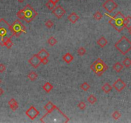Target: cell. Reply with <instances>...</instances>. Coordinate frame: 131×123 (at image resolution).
<instances>
[{
	"instance_id": "obj_22",
	"label": "cell",
	"mask_w": 131,
	"mask_h": 123,
	"mask_svg": "<svg viewBox=\"0 0 131 123\" xmlns=\"http://www.w3.org/2000/svg\"><path fill=\"white\" fill-rule=\"evenodd\" d=\"M38 77V75L35 72H33V71H32L28 75V78L29 80H30L31 81L33 82L35 80H37V78Z\"/></svg>"
},
{
	"instance_id": "obj_32",
	"label": "cell",
	"mask_w": 131,
	"mask_h": 123,
	"mask_svg": "<svg viewBox=\"0 0 131 123\" xmlns=\"http://www.w3.org/2000/svg\"><path fill=\"white\" fill-rule=\"evenodd\" d=\"M77 53L80 56H83L84 55L85 53H86V50L84 47H80L77 50Z\"/></svg>"
},
{
	"instance_id": "obj_6",
	"label": "cell",
	"mask_w": 131,
	"mask_h": 123,
	"mask_svg": "<svg viewBox=\"0 0 131 123\" xmlns=\"http://www.w3.org/2000/svg\"><path fill=\"white\" fill-rule=\"evenodd\" d=\"M11 28L14 35L17 37H18L22 33H26V29L25 26L18 19L16 20L11 25Z\"/></svg>"
},
{
	"instance_id": "obj_23",
	"label": "cell",
	"mask_w": 131,
	"mask_h": 123,
	"mask_svg": "<svg viewBox=\"0 0 131 123\" xmlns=\"http://www.w3.org/2000/svg\"><path fill=\"white\" fill-rule=\"evenodd\" d=\"M46 7L49 9V10H53L55 8L56 4L54 3L53 2H52L51 1L49 0L46 3Z\"/></svg>"
},
{
	"instance_id": "obj_18",
	"label": "cell",
	"mask_w": 131,
	"mask_h": 123,
	"mask_svg": "<svg viewBox=\"0 0 131 123\" xmlns=\"http://www.w3.org/2000/svg\"><path fill=\"white\" fill-rule=\"evenodd\" d=\"M112 86L109 83H105L102 87V90L106 94H109V92L112 90Z\"/></svg>"
},
{
	"instance_id": "obj_26",
	"label": "cell",
	"mask_w": 131,
	"mask_h": 123,
	"mask_svg": "<svg viewBox=\"0 0 131 123\" xmlns=\"http://www.w3.org/2000/svg\"><path fill=\"white\" fill-rule=\"evenodd\" d=\"M48 44L51 46H55L57 44V40L56 38H54V37H50L48 40Z\"/></svg>"
},
{
	"instance_id": "obj_38",
	"label": "cell",
	"mask_w": 131,
	"mask_h": 123,
	"mask_svg": "<svg viewBox=\"0 0 131 123\" xmlns=\"http://www.w3.org/2000/svg\"><path fill=\"white\" fill-rule=\"evenodd\" d=\"M3 92H4L3 90V89H2V88H1V87H0V96L3 95Z\"/></svg>"
},
{
	"instance_id": "obj_5",
	"label": "cell",
	"mask_w": 131,
	"mask_h": 123,
	"mask_svg": "<svg viewBox=\"0 0 131 123\" xmlns=\"http://www.w3.org/2000/svg\"><path fill=\"white\" fill-rule=\"evenodd\" d=\"M23 10L24 12V18L23 20L26 21V23H28L32 22L37 16V12L29 4H27Z\"/></svg>"
},
{
	"instance_id": "obj_34",
	"label": "cell",
	"mask_w": 131,
	"mask_h": 123,
	"mask_svg": "<svg viewBox=\"0 0 131 123\" xmlns=\"http://www.w3.org/2000/svg\"><path fill=\"white\" fill-rule=\"evenodd\" d=\"M54 25V23L52 22L51 20H48V21H47L46 23H45V26H46L48 28H52Z\"/></svg>"
},
{
	"instance_id": "obj_33",
	"label": "cell",
	"mask_w": 131,
	"mask_h": 123,
	"mask_svg": "<svg viewBox=\"0 0 131 123\" xmlns=\"http://www.w3.org/2000/svg\"><path fill=\"white\" fill-rule=\"evenodd\" d=\"M78 107L79 108L80 110H84L86 109V104L84 102H83V101H81V102H80L78 104Z\"/></svg>"
},
{
	"instance_id": "obj_15",
	"label": "cell",
	"mask_w": 131,
	"mask_h": 123,
	"mask_svg": "<svg viewBox=\"0 0 131 123\" xmlns=\"http://www.w3.org/2000/svg\"><path fill=\"white\" fill-rule=\"evenodd\" d=\"M62 59H63V60H64L65 62H66L67 64H69V63H71V62L73 60L74 57H73V56L71 53H66L65 55L63 56Z\"/></svg>"
},
{
	"instance_id": "obj_10",
	"label": "cell",
	"mask_w": 131,
	"mask_h": 123,
	"mask_svg": "<svg viewBox=\"0 0 131 123\" xmlns=\"http://www.w3.org/2000/svg\"><path fill=\"white\" fill-rule=\"evenodd\" d=\"M52 14L57 18L60 19L66 14V10L63 9L62 6L58 5L52 10Z\"/></svg>"
},
{
	"instance_id": "obj_41",
	"label": "cell",
	"mask_w": 131,
	"mask_h": 123,
	"mask_svg": "<svg viewBox=\"0 0 131 123\" xmlns=\"http://www.w3.org/2000/svg\"><path fill=\"white\" fill-rule=\"evenodd\" d=\"M1 80H0V84H1Z\"/></svg>"
},
{
	"instance_id": "obj_14",
	"label": "cell",
	"mask_w": 131,
	"mask_h": 123,
	"mask_svg": "<svg viewBox=\"0 0 131 123\" xmlns=\"http://www.w3.org/2000/svg\"><path fill=\"white\" fill-rule=\"evenodd\" d=\"M9 105L10 106V107H11V108L13 111H16V110L18 108V107H19L18 103H17V101L14 98H12L11 100L9 101Z\"/></svg>"
},
{
	"instance_id": "obj_20",
	"label": "cell",
	"mask_w": 131,
	"mask_h": 123,
	"mask_svg": "<svg viewBox=\"0 0 131 123\" xmlns=\"http://www.w3.org/2000/svg\"><path fill=\"white\" fill-rule=\"evenodd\" d=\"M43 88L45 92H46L47 93H49V92H50V91H52V90H53L54 86H53L51 83H49V82H46V83L43 85Z\"/></svg>"
},
{
	"instance_id": "obj_11",
	"label": "cell",
	"mask_w": 131,
	"mask_h": 123,
	"mask_svg": "<svg viewBox=\"0 0 131 123\" xmlns=\"http://www.w3.org/2000/svg\"><path fill=\"white\" fill-rule=\"evenodd\" d=\"M113 88H115L116 90L118 92H121L123 89L126 87V84L121 78H118L112 85Z\"/></svg>"
},
{
	"instance_id": "obj_7",
	"label": "cell",
	"mask_w": 131,
	"mask_h": 123,
	"mask_svg": "<svg viewBox=\"0 0 131 123\" xmlns=\"http://www.w3.org/2000/svg\"><path fill=\"white\" fill-rule=\"evenodd\" d=\"M102 7L109 13H112L118 7V4L114 0H106L105 2L102 5Z\"/></svg>"
},
{
	"instance_id": "obj_36",
	"label": "cell",
	"mask_w": 131,
	"mask_h": 123,
	"mask_svg": "<svg viewBox=\"0 0 131 123\" xmlns=\"http://www.w3.org/2000/svg\"><path fill=\"white\" fill-rule=\"evenodd\" d=\"M48 62H49V60H48V58L41 59V63L44 65H46L48 63Z\"/></svg>"
},
{
	"instance_id": "obj_13",
	"label": "cell",
	"mask_w": 131,
	"mask_h": 123,
	"mask_svg": "<svg viewBox=\"0 0 131 123\" xmlns=\"http://www.w3.org/2000/svg\"><path fill=\"white\" fill-rule=\"evenodd\" d=\"M57 108V106H56L54 103H52V102H51V101H49V102L44 106V108L46 110L47 113H50V112L53 111L54 110L56 109Z\"/></svg>"
},
{
	"instance_id": "obj_4",
	"label": "cell",
	"mask_w": 131,
	"mask_h": 123,
	"mask_svg": "<svg viewBox=\"0 0 131 123\" xmlns=\"http://www.w3.org/2000/svg\"><path fill=\"white\" fill-rule=\"evenodd\" d=\"M91 69L98 76H101L105 71L108 69V66L102 60V59L98 58L93 64L90 66Z\"/></svg>"
},
{
	"instance_id": "obj_9",
	"label": "cell",
	"mask_w": 131,
	"mask_h": 123,
	"mask_svg": "<svg viewBox=\"0 0 131 123\" xmlns=\"http://www.w3.org/2000/svg\"><path fill=\"white\" fill-rule=\"evenodd\" d=\"M28 63L32 66L33 67L37 69L39 67L41 64V59L37 55V54H36L28 60Z\"/></svg>"
},
{
	"instance_id": "obj_21",
	"label": "cell",
	"mask_w": 131,
	"mask_h": 123,
	"mask_svg": "<svg viewBox=\"0 0 131 123\" xmlns=\"http://www.w3.org/2000/svg\"><path fill=\"white\" fill-rule=\"evenodd\" d=\"M112 68H113V69H114L116 72L120 73V72L123 69V65L121 64L120 62H116L115 64L113 66Z\"/></svg>"
},
{
	"instance_id": "obj_1",
	"label": "cell",
	"mask_w": 131,
	"mask_h": 123,
	"mask_svg": "<svg viewBox=\"0 0 131 123\" xmlns=\"http://www.w3.org/2000/svg\"><path fill=\"white\" fill-rule=\"evenodd\" d=\"M14 35L11 28V25L8 23L5 19H0V45L4 46V44L9 38H12Z\"/></svg>"
},
{
	"instance_id": "obj_40",
	"label": "cell",
	"mask_w": 131,
	"mask_h": 123,
	"mask_svg": "<svg viewBox=\"0 0 131 123\" xmlns=\"http://www.w3.org/2000/svg\"><path fill=\"white\" fill-rule=\"evenodd\" d=\"M129 33L131 35V28L130 29H129Z\"/></svg>"
},
{
	"instance_id": "obj_12",
	"label": "cell",
	"mask_w": 131,
	"mask_h": 123,
	"mask_svg": "<svg viewBox=\"0 0 131 123\" xmlns=\"http://www.w3.org/2000/svg\"><path fill=\"white\" fill-rule=\"evenodd\" d=\"M79 16H78L77 14L75 12H73L67 17V19L69 20V22H71L73 24L76 23L78 21V20L79 19Z\"/></svg>"
},
{
	"instance_id": "obj_39",
	"label": "cell",
	"mask_w": 131,
	"mask_h": 123,
	"mask_svg": "<svg viewBox=\"0 0 131 123\" xmlns=\"http://www.w3.org/2000/svg\"><path fill=\"white\" fill-rule=\"evenodd\" d=\"M17 1H18V2H19V3H23V2H24V0H17Z\"/></svg>"
},
{
	"instance_id": "obj_27",
	"label": "cell",
	"mask_w": 131,
	"mask_h": 123,
	"mask_svg": "<svg viewBox=\"0 0 131 123\" xmlns=\"http://www.w3.org/2000/svg\"><path fill=\"white\" fill-rule=\"evenodd\" d=\"M13 45H14V44H13V42H12V40H11V38L8 39V40L5 42V44H4V46H6L8 49H11V47L13 46Z\"/></svg>"
},
{
	"instance_id": "obj_17",
	"label": "cell",
	"mask_w": 131,
	"mask_h": 123,
	"mask_svg": "<svg viewBox=\"0 0 131 123\" xmlns=\"http://www.w3.org/2000/svg\"><path fill=\"white\" fill-rule=\"evenodd\" d=\"M108 43V41L104 37H100L98 40H97V44L98 46H100L101 47H104L105 46L107 45Z\"/></svg>"
},
{
	"instance_id": "obj_2",
	"label": "cell",
	"mask_w": 131,
	"mask_h": 123,
	"mask_svg": "<svg viewBox=\"0 0 131 123\" xmlns=\"http://www.w3.org/2000/svg\"><path fill=\"white\" fill-rule=\"evenodd\" d=\"M105 15L110 18L109 23L116 31L118 32H121L124 29V20L125 17L123 16V14H121V12H118L113 17L107 14H105Z\"/></svg>"
},
{
	"instance_id": "obj_8",
	"label": "cell",
	"mask_w": 131,
	"mask_h": 123,
	"mask_svg": "<svg viewBox=\"0 0 131 123\" xmlns=\"http://www.w3.org/2000/svg\"><path fill=\"white\" fill-rule=\"evenodd\" d=\"M26 115L31 120L35 119L39 115V112L33 106H31L25 112Z\"/></svg>"
},
{
	"instance_id": "obj_24",
	"label": "cell",
	"mask_w": 131,
	"mask_h": 123,
	"mask_svg": "<svg viewBox=\"0 0 131 123\" xmlns=\"http://www.w3.org/2000/svg\"><path fill=\"white\" fill-rule=\"evenodd\" d=\"M123 65L125 67L128 68L130 66H131V60L129 58H125L124 59V60L123 61Z\"/></svg>"
},
{
	"instance_id": "obj_29",
	"label": "cell",
	"mask_w": 131,
	"mask_h": 123,
	"mask_svg": "<svg viewBox=\"0 0 131 123\" xmlns=\"http://www.w3.org/2000/svg\"><path fill=\"white\" fill-rule=\"evenodd\" d=\"M17 18L20 19H24V10L22 9V10H19L17 13Z\"/></svg>"
},
{
	"instance_id": "obj_25",
	"label": "cell",
	"mask_w": 131,
	"mask_h": 123,
	"mask_svg": "<svg viewBox=\"0 0 131 123\" xmlns=\"http://www.w3.org/2000/svg\"><path fill=\"white\" fill-rule=\"evenodd\" d=\"M87 101L88 102L91 103L92 104H94L97 101V97H95L94 95H90L87 98Z\"/></svg>"
},
{
	"instance_id": "obj_3",
	"label": "cell",
	"mask_w": 131,
	"mask_h": 123,
	"mask_svg": "<svg viewBox=\"0 0 131 123\" xmlns=\"http://www.w3.org/2000/svg\"><path fill=\"white\" fill-rule=\"evenodd\" d=\"M114 46L121 53L125 55L131 50V41L126 37L123 36L114 44Z\"/></svg>"
},
{
	"instance_id": "obj_16",
	"label": "cell",
	"mask_w": 131,
	"mask_h": 123,
	"mask_svg": "<svg viewBox=\"0 0 131 123\" xmlns=\"http://www.w3.org/2000/svg\"><path fill=\"white\" fill-rule=\"evenodd\" d=\"M37 55L41 59H43L46 58H48L50 57V53L46 49H43L37 53Z\"/></svg>"
},
{
	"instance_id": "obj_35",
	"label": "cell",
	"mask_w": 131,
	"mask_h": 123,
	"mask_svg": "<svg viewBox=\"0 0 131 123\" xmlns=\"http://www.w3.org/2000/svg\"><path fill=\"white\" fill-rule=\"evenodd\" d=\"M6 70L5 66L3 64H0V73H3L4 71Z\"/></svg>"
},
{
	"instance_id": "obj_37",
	"label": "cell",
	"mask_w": 131,
	"mask_h": 123,
	"mask_svg": "<svg viewBox=\"0 0 131 123\" xmlns=\"http://www.w3.org/2000/svg\"><path fill=\"white\" fill-rule=\"evenodd\" d=\"M50 1H51L53 2V3L55 4H57V3H59V0H50Z\"/></svg>"
},
{
	"instance_id": "obj_42",
	"label": "cell",
	"mask_w": 131,
	"mask_h": 123,
	"mask_svg": "<svg viewBox=\"0 0 131 123\" xmlns=\"http://www.w3.org/2000/svg\"><path fill=\"white\" fill-rule=\"evenodd\" d=\"M0 1H1V0H0Z\"/></svg>"
},
{
	"instance_id": "obj_19",
	"label": "cell",
	"mask_w": 131,
	"mask_h": 123,
	"mask_svg": "<svg viewBox=\"0 0 131 123\" xmlns=\"http://www.w3.org/2000/svg\"><path fill=\"white\" fill-rule=\"evenodd\" d=\"M124 26L125 28L129 30L131 28V16H127L125 17L124 20Z\"/></svg>"
},
{
	"instance_id": "obj_28",
	"label": "cell",
	"mask_w": 131,
	"mask_h": 123,
	"mask_svg": "<svg viewBox=\"0 0 131 123\" xmlns=\"http://www.w3.org/2000/svg\"><path fill=\"white\" fill-rule=\"evenodd\" d=\"M80 88L82 89L84 91H87L90 88V85L88 84L87 82H84V83H83L81 85V86H80Z\"/></svg>"
},
{
	"instance_id": "obj_30",
	"label": "cell",
	"mask_w": 131,
	"mask_h": 123,
	"mask_svg": "<svg viewBox=\"0 0 131 123\" xmlns=\"http://www.w3.org/2000/svg\"><path fill=\"white\" fill-rule=\"evenodd\" d=\"M93 17H94V18H95L96 20L99 21V20H100V19L103 18V16H102V14H101L99 11H97V12H95V14H94Z\"/></svg>"
},
{
	"instance_id": "obj_31",
	"label": "cell",
	"mask_w": 131,
	"mask_h": 123,
	"mask_svg": "<svg viewBox=\"0 0 131 123\" xmlns=\"http://www.w3.org/2000/svg\"><path fill=\"white\" fill-rule=\"evenodd\" d=\"M121 114L118 111L114 112H113V114H112V118H113V119L115 120L119 119L121 117Z\"/></svg>"
}]
</instances>
